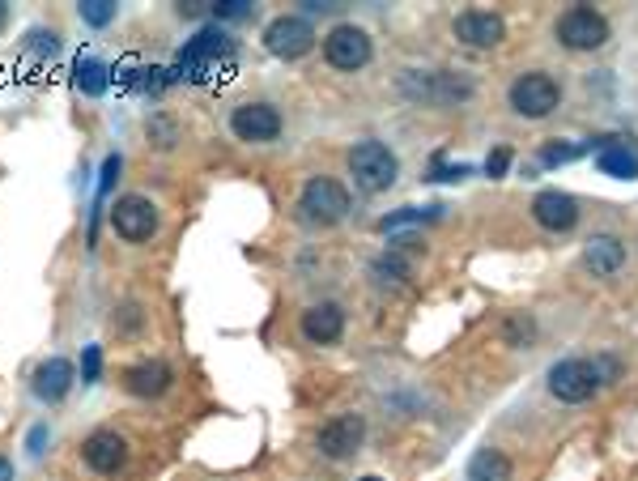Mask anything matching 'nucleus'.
Returning a JSON list of instances; mask_svg holds the SVG:
<instances>
[{
    "mask_svg": "<svg viewBox=\"0 0 638 481\" xmlns=\"http://www.w3.org/2000/svg\"><path fill=\"white\" fill-rule=\"evenodd\" d=\"M553 35H558V43L570 47V52H596V47L609 43V22H604V13L587 9V5H575V9H566L558 18Z\"/></svg>",
    "mask_w": 638,
    "mask_h": 481,
    "instance_id": "7ed1b4c3",
    "label": "nucleus"
},
{
    "mask_svg": "<svg viewBox=\"0 0 638 481\" xmlns=\"http://www.w3.org/2000/svg\"><path fill=\"white\" fill-rule=\"evenodd\" d=\"M145 132H149V141H154L158 149H171V145H175V124L166 120V115H149Z\"/></svg>",
    "mask_w": 638,
    "mask_h": 481,
    "instance_id": "4be33fe9",
    "label": "nucleus"
},
{
    "mask_svg": "<svg viewBox=\"0 0 638 481\" xmlns=\"http://www.w3.org/2000/svg\"><path fill=\"white\" fill-rule=\"evenodd\" d=\"M507 337H511V341H519V337L528 341V337H532V324H528V320H519V315H515V320L507 324Z\"/></svg>",
    "mask_w": 638,
    "mask_h": 481,
    "instance_id": "c756f323",
    "label": "nucleus"
},
{
    "mask_svg": "<svg viewBox=\"0 0 638 481\" xmlns=\"http://www.w3.org/2000/svg\"><path fill=\"white\" fill-rule=\"evenodd\" d=\"M362 439H366V422L358 418V413H337L332 422L319 426L315 447H319V456H328V460H345V456L358 452Z\"/></svg>",
    "mask_w": 638,
    "mask_h": 481,
    "instance_id": "1a4fd4ad",
    "label": "nucleus"
},
{
    "mask_svg": "<svg viewBox=\"0 0 638 481\" xmlns=\"http://www.w3.org/2000/svg\"><path fill=\"white\" fill-rule=\"evenodd\" d=\"M507 167H511V149H494V154L485 158V171H490V179L507 175Z\"/></svg>",
    "mask_w": 638,
    "mask_h": 481,
    "instance_id": "cd10ccee",
    "label": "nucleus"
},
{
    "mask_svg": "<svg viewBox=\"0 0 638 481\" xmlns=\"http://www.w3.org/2000/svg\"><path fill=\"white\" fill-rule=\"evenodd\" d=\"M345 333V307L341 303H315L302 311V337L311 345H332Z\"/></svg>",
    "mask_w": 638,
    "mask_h": 481,
    "instance_id": "ddd939ff",
    "label": "nucleus"
},
{
    "mask_svg": "<svg viewBox=\"0 0 638 481\" xmlns=\"http://www.w3.org/2000/svg\"><path fill=\"white\" fill-rule=\"evenodd\" d=\"M81 456H86V464L94 473L111 477L128 464V443H124V435H115V430H94V435L81 443Z\"/></svg>",
    "mask_w": 638,
    "mask_h": 481,
    "instance_id": "f8f14e48",
    "label": "nucleus"
},
{
    "mask_svg": "<svg viewBox=\"0 0 638 481\" xmlns=\"http://www.w3.org/2000/svg\"><path fill=\"white\" fill-rule=\"evenodd\" d=\"M81 18H86L90 26H107L115 18V5L111 0H86V5H81Z\"/></svg>",
    "mask_w": 638,
    "mask_h": 481,
    "instance_id": "b1692460",
    "label": "nucleus"
},
{
    "mask_svg": "<svg viewBox=\"0 0 638 481\" xmlns=\"http://www.w3.org/2000/svg\"><path fill=\"white\" fill-rule=\"evenodd\" d=\"M230 128L239 141H251V145H264V141H277L281 132V115L273 103H243L234 107L230 115Z\"/></svg>",
    "mask_w": 638,
    "mask_h": 481,
    "instance_id": "9d476101",
    "label": "nucleus"
},
{
    "mask_svg": "<svg viewBox=\"0 0 638 481\" xmlns=\"http://www.w3.org/2000/svg\"><path fill=\"white\" fill-rule=\"evenodd\" d=\"M409 222H422V209H400V213H392V218H383L379 230H400V226H409Z\"/></svg>",
    "mask_w": 638,
    "mask_h": 481,
    "instance_id": "bb28decb",
    "label": "nucleus"
},
{
    "mask_svg": "<svg viewBox=\"0 0 638 481\" xmlns=\"http://www.w3.org/2000/svg\"><path fill=\"white\" fill-rule=\"evenodd\" d=\"M451 30H456V39L468 43V47H498L502 39H507V22L490 9H464Z\"/></svg>",
    "mask_w": 638,
    "mask_h": 481,
    "instance_id": "9b49d317",
    "label": "nucleus"
},
{
    "mask_svg": "<svg viewBox=\"0 0 638 481\" xmlns=\"http://www.w3.org/2000/svg\"><path fill=\"white\" fill-rule=\"evenodd\" d=\"M30 39H35V52H56V35H52V30H35Z\"/></svg>",
    "mask_w": 638,
    "mask_h": 481,
    "instance_id": "c85d7f7f",
    "label": "nucleus"
},
{
    "mask_svg": "<svg viewBox=\"0 0 638 481\" xmlns=\"http://www.w3.org/2000/svg\"><path fill=\"white\" fill-rule=\"evenodd\" d=\"M0 481H13V464L5 456H0Z\"/></svg>",
    "mask_w": 638,
    "mask_h": 481,
    "instance_id": "2f4dec72",
    "label": "nucleus"
},
{
    "mask_svg": "<svg viewBox=\"0 0 638 481\" xmlns=\"http://www.w3.org/2000/svg\"><path fill=\"white\" fill-rule=\"evenodd\" d=\"M468 481H511V460L498 452V447H481V452L468 460Z\"/></svg>",
    "mask_w": 638,
    "mask_h": 481,
    "instance_id": "a211bd4d",
    "label": "nucleus"
},
{
    "mask_svg": "<svg viewBox=\"0 0 638 481\" xmlns=\"http://www.w3.org/2000/svg\"><path fill=\"white\" fill-rule=\"evenodd\" d=\"M349 175H354V184L366 196H379L396 184L400 162L383 141H362V145H354V154H349Z\"/></svg>",
    "mask_w": 638,
    "mask_h": 481,
    "instance_id": "f257e3e1",
    "label": "nucleus"
},
{
    "mask_svg": "<svg viewBox=\"0 0 638 481\" xmlns=\"http://www.w3.org/2000/svg\"><path fill=\"white\" fill-rule=\"evenodd\" d=\"M217 52H226V39L213 35V30H205V35H200L196 43H188V52L179 56V69H192V64L209 60V56H217Z\"/></svg>",
    "mask_w": 638,
    "mask_h": 481,
    "instance_id": "aec40b11",
    "label": "nucleus"
},
{
    "mask_svg": "<svg viewBox=\"0 0 638 481\" xmlns=\"http://www.w3.org/2000/svg\"><path fill=\"white\" fill-rule=\"evenodd\" d=\"M532 218L541 222L545 230H570L579 222V205H575V196H570V192L549 188V192H541L532 201Z\"/></svg>",
    "mask_w": 638,
    "mask_h": 481,
    "instance_id": "4468645a",
    "label": "nucleus"
},
{
    "mask_svg": "<svg viewBox=\"0 0 638 481\" xmlns=\"http://www.w3.org/2000/svg\"><path fill=\"white\" fill-rule=\"evenodd\" d=\"M562 103V86L549 73H524L511 81V107L524 115V120H545Z\"/></svg>",
    "mask_w": 638,
    "mask_h": 481,
    "instance_id": "20e7f679",
    "label": "nucleus"
},
{
    "mask_svg": "<svg viewBox=\"0 0 638 481\" xmlns=\"http://www.w3.org/2000/svg\"><path fill=\"white\" fill-rule=\"evenodd\" d=\"M69 388H73V362L69 358H47L43 367L35 371V396L39 401H64L69 396Z\"/></svg>",
    "mask_w": 638,
    "mask_h": 481,
    "instance_id": "dca6fc26",
    "label": "nucleus"
},
{
    "mask_svg": "<svg viewBox=\"0 0 638 481\" xmlns=\"http://www.w3.org/2000/svg\"><path fill=\"white\" fill-rule=\"evenodd\" d=\"M596 167L604 175H613V179H638V154L626 145H604L600 149V158H596Z\"/></svg>",
    "mask_w": 638,
    "mask_h": 481,
    "instance_id": "6ab92c4d",
    "label": "nucleus"
},
{
    "mask_svg": "<svg viewBox=\"0 0 638 481\" xmlns=\"http://www.w3.org/2000/svg\"><path fill=\"white\" fill-rule=\"evenodd\" d=\"M98 371H103V354H98V345H86V358H81V379H86V384H98Z\"/></svg>",
    "mask_w": 638,
    "mask_h": 481,
    "instance_id": "a878e982",
    "label": "nucleus"
},
{
    "mask_svg": "<svg viewBox=\"0 0 638 481\" xmlns=\"http://www.w3.org/2000/svg\"><path fill=\"white\" fill-rule=\"evenodd\" d=\"M298 209H302V218L315 222V226H337L349 213V192H345V184H337V179L315 175V179H307V188H302Z\"/></svg>",
    "mask_w": 638,
    "mask_h": 481,
    "instance_id": "f03ea898",
    "label": "nucleus"
},
{
    "mask_svg": "<svg viewBox=\"0 0 638 481\" xmlns=\"http://www.w3.org/2000/svg\"><path fill=\"white\" fill-rule=\"evenodd\" d=\"M324 56L332 69L341 73H358L371 64V35H366L362 26H332V35L324 39Z\"/></svg>",
    "mask_w": 638,
    "mask_h": 481,
    "instance_id": "0eeeda50",
    "label": "nucleus"
},
{
    "mask_svg": "<svg viewBox=\"0 0 638 481\" xmlns=\"http://www.w3.org/2000/svg\"><path fill=\"white\" fill-rule=\"evenodd\" d=\"M549 392L566 405H579V401H592L600 392V375H596V362L587 358H566L549 371Z\"/></svg>",
    "mask_w": 638,
    "mask_h": 481,
    "instance_id": "423d86ee",
    "label": "nucleus"
},
{
    "mask_svg": "<svg viewBox=\"0 0 638 481\" xmlns=\"http://www.w3.org/2000/svg\"><path fill=\"white\" fill-rule=\"evenodd\" d=\"M124 388L132 392V396H162L166 388H171V367L166 362H158V358H149V362H137V367H128L124 371Z\"/></svg>",
    "mask_w": 638,
    "mask_h": 481,
    "instance_id": "2eb2a0df",
    "label": "nucleus"
},
{
    "mask_svg": "<svg viewBox=\"0 0 638 481\" xmlns=\"http://www.w3.org/2000/svg\"><path fill=\"white\" fill-rule=\"evenodd\" d=\"M247 5L243 0H226V5H217V18H243Z\"/></svg>",
    "mask_w": 638,
    "mask_h": 481,
    "instance_id": "7c9ffc66",
    "label": "nucleus"
},
{
    "mask_svg": "<svg viewBox=\"0 0 638 481\" xmlns=\"http://www.w3.org/2000/svg\"><path fill=\"white\" fill-rule=\"evenodd\" d=\"M111 226H115V235H120L124 243H149V239L158 235V205L149 201V196L128 192V196L115 201Z\"/></svg>",
    "mask_w": 638,
    "mask_h": 481,
    "instance_id": "39448f33",
    "label": "nucleus"
},
{
    "mask_svg": "<svg viewBox=\"0 0 638 481\" xmlns=\"http://www.w3.org/2000/svg\"><path fill=\"white\" fill-rule=\"evenodd\" d=\"M362 481H379V477H362Z\"/></svg>",
    "mask_w": 638,
    "mask_h": 481,
    "instance_id": "72a5a7b5",
    "label": "nucleus"
},
{
    "mask_svg": "<svg viewBox=\"0 0 638 481\" xmlns=\"http://www.w3.org/2000/svg\"><path fill=\"white\" fill-rule=\"evenodd\" d=\"M0 26H5V5H0Z\"/></svg>",
    "mask_w": 638,
    "mask_h": 481,
    "instance_id": "473e14b6",
    "label": "nucleus"
},
{
    "mask_svg": "<svg viewBox=\"0 0 638 481\" xmlns=\"http://www.w3.org/2000/svg\"><path fill=\"white\" fill-rule=\"evenodd\" d=\"M264 47L281 60H298L307 56L315 47V26L307 18H294V13H285V18H273L264 26Z\"/></svg>",
    "mask_w": 638,
    "mask_h": 481,
    "instance_id": "6e6552de",
    "label": "nucleus"
},
{
    "mask_svg": "<svg viewBox=\"0 0 638 481\" xmlns=\"http://www.w3.org/2000/svg\"><path fill=\"white\" fill-rule=\"evenodd\" d=\"M77 86L86 94H103L107 90V69L98 60H81L77 64Z\"/></svg>",
    "mask_w": 638,
    "mask_h": 481,
    "instance_id": "412c9836",
    "label": "nucleus"
},
{
    "mask_svg": "<svg viewBox=\"0 0 638 481\" xmlns=\"http://www.w3.org/2000/svg\"><path fill=\"white\" fill-rule=\"evenodd\" d=\"M583 154V145H545L541 149V162L545 167H558V162H570V158H579Z\"/></svg>",
    "mask_w": 638,
    "mask_h": 481,
    "instance_id": "393cba45",
    "label": "nucleus"
},
{
    "mask_svg": "<svg viewBox=\"0 0 638 481\" xmlns=\"http://www.w3.org/2000/svg\"><path fill=\"white\" fill-rule=\"evenodd\" d=\"M583 260L596 277H613L621 264H626V247H621V239H613V235H592L583 247Z\"/></svg>",
    "mask_w": 638,
    "mask_h": 481,
    "instance_id": "f3484780",
    "label": "nucleus"
},
{
    "mask_svg": "<svg viewBox=\"0 0 638 481\" xmlns=\"http://www.w3.org/2000/svg\"><path fill=\"white\" fill-rule=\"evenodd\" d=\"M375 277L379 281H405L409 277V264L400 260V256H379L375 260Z\"/></svg>",
    "mask_w": 638,
    "mask_h": 481,
    "instance_id": "5701e85b",
    "label": "nucleus"
}]
</instances>
